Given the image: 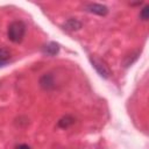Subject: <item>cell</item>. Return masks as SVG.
I'll return each mask as SVG.
<instances>
[{
  "instance_id": "8992f818",
  "label": "cell",
  "mask_w": 149,
  "mask_h": 149,
  "mask_svg": "<svg viewBox=\"0 0 149 149\" xmlns=\"http://www.w3.org/2000/svg\"><path fill=\"white\" fill-rule=\"evenodd\" d=\"M64 29L65 30H69V31H72V30H78L81 28V22L78 21L77 19H69L65 23H64Z\"/></svg>"
},
{
  "instance_id": "9c48e42d",
  "label": "cell",
  "mask_w": 149,
  "mask_h": 149,
  "mask_svg": "<svg viewBox=\"0 0 149 149\" xmlns=\"http://www.w3.org/2000/svg\"><path fill=\"white\" fill-rule=\"evenodd\" d=\"M148 17H149V6L148 5H144L143 8L140 12V19L142 21H147Z\"/></svg>"
},
{
  "instance_id": "ba28073f",
  "label": "cell",
  "mask_w": 149,
  "mask_h": 149,
  "mask_svg": "<svg viewBox=\"0 0 149 149\" xmlns=\"http://www.w3.org/2000/svg\"><path fill=\"white\" fill-rule=\"evenodd\" d=\"M9 61H10V51L7 48L1 47L0 48V66H5Z\"/></svg>"
},
{
  "instance_id": "30bf717a",
  "label": "cell",
  "mask_w": 149,
  "mask_h": 149,
  "mask_svg": "<svg viewBox=\"0 0 149 149\" xmlns=\"http://www.w3.org/2000/svg\"><path fill=\"white\" fill-rule=\"evenodd\" d=\"M15 149H30V147L28 144H26V143H21V144H17L15 147Z\"/></svg>"
},
{
  "instance_id": "6da1fadb",
  "label": "cell",
  "mask_w": 149,
  "mask_h": 149,
  "mask_svg": "<svg viewBox=\"0 0 149 149\" xmlns=\"http://www.w3.org/2000/svg\"><path fill=\"white\" fill-rule=\"evenodd\" d=\"M26 24L23 21L16 20L9 23L8 30H7V36L8 38L14 42V43H20L22 42L24 35H26Z\"/></svg>"
},
{
  "instance_id": "277c9868",
  "label": "cell",
  "mask_w": 149,
  "mask_h": 149,
  "mask_svg": "<svg viewBox=\"0 0 149 149\" xmlns=\"http://www.w3.org/2000/svg\"><path fill=\"white\" fill-rule=\"evenodd\" d=\"M85 9L90 13H93L100 16H105L108 14V8L101 3H87L85 5Z\"/></svg>"
},
{
  "instance_id": "3957f363",
  "label": "cell",
  "mask_w": 149,
  "mask_h": 149,
  "mask_svg": "<svg viewBox=\"0 0 149 149\" xmlns=\"http://www.w3.org/2000/svg\"><path fill=\"white\" fill-rule=\"evenodd\" d=\"M40 86L45 90V91H51L56 87V83H55V78H54V74L48 72V73H44L41 78H40Z\"/></svg>"
},
{
  "instance_id": "52a82bcc",
  "label": "cell",
  "mask_w": 149,
  "mask_h": 149,
  "mask_svg": "<svg viewBox=\"0 0 149 149\" xmlns=\"http://www.w3.org/2000/svg\"><path fill=\"white\" fill-rule=\"evenodd\" d=\"M74 123V118L72 116V115H64L62 119H59V121H58V127L59 128H63V129H65V128H69L70 126H72Z\"/></svg>"
},
{
  "instance_id": "5b68a950",
  "label": "cell",
  "mask_w": 149,
  "mask_h": 149,
  "mask_svg": "<svg viewBox=\"0 0 149 149\" xmlns=\"http://www.w3.org/2000/svg\"><path fill=\"white\" fill-rule=\"evenodd\" d=\"M59 51V45L56 42H49L43 47V52L48 56H55Z\"/></svg>"
},
{
  "instance_id": "7a4b0ae2",
  "label": "cell",
  "mask_w": 149,
  "mask_h": 149,
  "mask_svg": "<svg viewBox=\"0 0 149 149\" xmlns=\"http://www.w3.org/2000/svg\"><path fill=\"white\" fill-rule=\"evenodd\" d=\"M91 62H92V65L93 68L97 70V72L105 79H107L111 74V71L108 69V66L106 65L105 62H102L101 59H98V58H91Z\"/></svg>"
}]
</instances>
